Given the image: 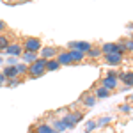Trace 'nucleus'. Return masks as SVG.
<instances>
[{
	"instance_id": "obj_1",
	"label": "nucleus",
	"mask_w": 133,
	"mask_h": 133,
	"mask_svg": "<svg viewBox=\"0 0 133 133\" xmlns=\"http://www.w3.org/2000/svg\"><path fill=\"white\" fill-rule=\"evenodd\" d=\"M44 66H46V61L44 59H37L36 62H32L30 66H29V69H27V75L30 76V78H39L44 75Z\"/></svg>"
},
{
	"instance_id": "obj_32",
	"label": "nucleus",
	"mask_w": 133,
	"mask_h": 133,
	"mask_svg": "<svg viewBox=\"0 0 133 133\" xmlns=\"http://www.w3.org/2000/svg\"><path fill=\"white\" fill-rule=\"evenodd\" d=\"M0 64H4V59H2V57H0Z\"/></svg>"
},
{
	"instance_id": "obj_17",
	"label": "nucleus",
	"mask_w": 133,
	"mask_h": 133,
	"mask_svg": "<svg viewBox=\"0 0 133 133\" xmlns=\"http://www.w3.org/2000/svg\"><path fill=\"white\" fill-rule=\"evenodd\" d=\"M2 73H4V76H5L7 80L18 78V73H16V68H14V66H5V68L2 69Z\"/></svg>"
},
{
	"instance_id": "obj_33",
	"label": "nucleus",
	"mask_w": 133,
	"mask_h": 133,
	"mask_svg": "<svg viewBox=\"0 0 133 133\" xmlns=\"http://www.w3.org/2000/svg\"><path fill=\"white\" fill-rule=\"evenodd\" d=\"M29 133H34V131H29Z\"/></svg>"
},
{
	"instance_id": "obj_7",
	"label": "nucleus",
	"mask_w": 133,
	"mask_h": 133,
	"mask_svg": "<svg viewBox=\"0 0 133 133\" xmlns=\"http://www.w3.org/2000/svg\"><path fill=\"white\" fill-rule=\"evenodd\" d=\"M105 59V62L108 64V66H119V64H123L124 61V53H112V55H105L103 57Z\"/></svg>"
},
{
	"instance_id": "obj_28",
	"label": "nucleus",
	"mask_w": 133,
	"mask_h": 133,
	"mask_svg": "<svg viewBox=\"0 0 133 133\" xmlns=\"http://www.w3.org/2000/svg\"><path fill=\"white\" fill-rule=\"evenodd\" d=\"M16 64H18V59L16 57H9L7 59V66H16Z\"/></svg>"
},
{
	"instance_id": "obj_20",
	"label": "nucleus",
	"mask_w": 133,
	"mask_h": 133,
	"mask_svg": "<svg viewBox=\"0 0 133 133\" xmlns=\"http://www.w3.org/2000/svg\"><path fill=\"white\" fill-rule=\"evenodd\" d=\"M61 66H59V62L55 61V59H50V61H46V66H44V71L46 73H51V71H57Z\"/></svg>"
},
{
	"instance_id": "obj_4",
	"label": "nucleus",
	"mask_w": 133,
	"mask_h": 133,
	"mask_svg": "<svg viewBox=\"0 0 133 133\" xmlns=\"http://www.w3.org/2000/svg\"><path fill=\"white\" fill-rule=\"evenodd\" d=\"M91 48H92V43H89V41H71L68 44V51L76 50V51H82L83 55L91 50Z\"/></svg>"
},
{
	"instance_id": "obj_10",
	"label": "nucleus",
	"mask_w": 133,
	"mask_h": 133,
	"mask_svg": "<svg viewBox=\"0 0 133 133\" xmlns=\"http://www.w3.org/2000/svg\"><path fill=\"white\" fill-rule=\"evenodd\" d=\"M41 57L39 59H44V61H50V59H55L57 57V48L55 46H41Z\"/></svg>"
},
{
	"instance_id": "obj_8",
	"label": "nucleus",
	"mask_w": 133,
	"mask_h": 133,
	"mask_svg": "<svg viewBox=\"0 0 133 133\" xmlns=\"http://www.w3.org/2000/svg\"><path fill=\"white\" fill-rule=\"evenodd\" d=\"M55 61L59 62V66H71V57H69V51L68 50H59L57 51V57Z\"/></svg>"
},
{
	"instance_id": "obj_22",
	"label": "nucleus",
	"mask_w": 133,
	"mask_h": 133,
	"mask_svg": "<svg viewBox=\"0 0 133 133\" xmlns=\"http://www.w3.org/2000/svg\"><path fill=\"white\" fill-rule=\"evenodd\" d=\"M14 68H16V73H18V76H21V75H27V69H29V66H27V64H23V62H18Z\"/></svg>"
},
{
	"instance_id": "obj_5",
	"label": "nucleus",
	"mask_w": 133,
	"mask_h": 133,
	"mask_svg": "<svg viewBox=\"0 0 133 133\" xmlns=\"http://www.w3.org/2000/svg\"><path fill=\"white\" fill-rule=\"evenodd\" d=\"M99 50H101L103 57L105 55H112V53H123L117 43H103L101 46H99Z\"/></svg>"
},
{
	"instance_id": "obj_25",
	"label": "nucleus",
	"mask_w": 133,
	"mask_h": 133,
	"mask_svg": "<svg viewBox=\"0 0 133 133\" xmlns=\"http://www.w3.org/2000/svg\"><path fill=\"white\" fill-rule=\"evenodd\" d=\"M108 123H112V117H110V115H105V117H99V119L96 121V126L101 128V126H105V124H108Z\"/></svg>"
},
{
	"instance_id": "obj_14",
	"label": "nucleus",
	"mask_w": 133,
	"mask_h": 133,
	"mask_svg": "<svg viewBox=\"0 0 133 133\" xmlns=\"http://www.w3.org/2000/svg\"><path fill=\"white\" fill-rule=\"evenodd\" d=\"M96 101H98V99L94 98V94H89V92H87V94H83L82 98H80V103H82L83 107H87V108L94 107V105H96Z\"/></svg>"
},
{
	"instance_id": "obj_9",
	"label": "nucleus",
	"mask_w": 133,
	"mask_h": 133,
	"mask_svg": "<svg viewBox=\"0 0 133 133\" xmlns=\"http://www.w3.org/2000/svg\"><path fill=\"white\" fill-rule=\"evenodd\" d=\"M117 85H119V80H117V78H110V76H103L101 82H99V87H103V89H107V91H110V92H112Z\"/></svg>"
},
{
	"instance_id": "obj_12",
	"label": "nucleus",
	"mask_w": 133,
	"mask_h": 133,
	"mask_svg": "<svg viewBox=\"0 0 133 133\" xmlns=\"http://www.w3.org/2000/svg\"><path fill=\"white\" fill-rule=\"evenodd\" d=\"M20 59H21V62H23V64L30 66L32 62H36L37 59H39V55H37V53H32V51H23V53L20 55Z\"/></svg>"
},
{
	"instance_id": "obj_11",
	"label": "nucleus",
	"mask_w": 133,
	"mask_h": 133,
	"mask_svg": "<svg viewBox=\"0 0 133 133\" xmlns=\"http://www.w3.org/2000/svg\"><path fill=\"white\" fill-rule=\"evenodd\" d=\"M4 51H5V53H9L11 57H16V59H18L21 53H23V48H21L20 43H11V44H9V46H7Z\"/></svg>"
},
{
	"instance_id": "obj_6",
	"label": "nucleus",
	"mask_w": 133,
	"mask_h": 133,
	"mask_svg": "<svg viewBox=\"0 0 133 133\" xmlns=\"http://www.w3.org/2000/svg\"><path fill=\"white\" fill-rule=\"evenodd\" d=\"M117 80H121L126 89H131V85H133V71L131 69H128V71H119Z\"/></svg>"
},
{
	"instance_id": "obj_24",
	"label": "nucleus",
	"mask_w": 133,
	"mask_h": 133,
	"mask_svg": "<svg viewBox=\"0 0 133 133\" xmlns=\"http://www.w3.org/2000/svg\"><path fill=\"white\" fill-rule=\"evenodd\" d=\"M9 44H11L9 37H7L5 34H0V50H5V48H7Z\"/></svg>"
},
{
	"instance_id": "obj_21",
	"label": "nucleus",
	"mask_w": 133,
	"mask_h": 133,
	"mask_svg": "<svg viewBox=\"0 0 133 133\" xmlns=\"http://www.w3.org/2000/svg\"><path fill=\"white\" fill-rule=\"evenodd\" d=\"M51 130H53L55 133H61V131H66V126L62 124L61 119H55V121H53V124H51Z\"/></svg>"
},
{
	"instance_id": "obj_3",
	"label": "nucleus",
	"mask_w": 133,
	"mask_h": 133,
	"mask_svg": "<svg viewBox=\"0 0 133 133\" xmlns=\"http://www.w3.org/2000/svg\"><path fill=\"white\" fill-rule=\"evenodd\" d=\"M41 39L39 37H25L23 39V43H21V48H23V51H32V53H37V51L41 50Z\"/></svg>"
},
{
	"instance_id": "obj_2",
	"label": "nucleus",
	"mask_w": 133,
	"mask_h": 133,
	"mask_svg": "<svg viewBox=\"0 0 133 133\" xmlns=\"http://www.w3.org/2000/svg\"><path fill=\"white\" fill-rule=\"evenodd\" d=\"M82 119H83L82 112H69V114H66V115H62L61 121H62V124L66 126V130H73Z\"/></svg>"
},
{
	"instance_id": "obj_30",
	"label": "nucleus",
	"mask_w": 133,
	"mask_h": 133,
	"mask_svg": "<svg viewBox=\"0 0 133 133\" xmlns=\"http://www.w3.org/2000/svg\"><path fill=\"white\" fill-rule=\"evenodd\" d=\"M5 83H7V78L4 76V73L0 71V87H2V85H5Z\"/></svg>"
},
{
	"instance_id": "obj_29",
	"label": "nucleus",
	"mask_w": 133,
	"mask_h": 133,
	"mask_svg": "<svg viewBox=\"0 0 133 133\" xmlns=\"http://www.w3.org/2000/svg\"><path fill=\"white\" fill-rule=\"evenodd\" d=\"M107 76H110V78H117V76H119V71H115V69H110V71L107 73Z\"/></svg>"
},
{
	"instance_id": "obj_31",
	"label": "nucleus",
	"mask_w": 133,
	"mask_h": 133,
	"mask_svg": "<svg viewBox=\"0 0 133 133\" xmlns=\"http://www.w3.org/2000/svg\"><path fill=\"white\" fill-rule=\"evenodd\" d=\"M7 29V25H5V21H2L0 20V34H4V30Z\"/></svg>"
},
{
	"instance_id": "obj_16",
	"label": "nucleus",
	"mask_w": 133,
	"mask_h": 133,
	"mask_svg": "<svg viewBox=\"0 0 133 133\" xmlns=\"http://www.w3.org/2000/svg\"><path fill=\"white\" fill-rule=\"evenodd\" d=\"M119 44V48H121V51H128V53H131V50H133V41L128 37V39H121V41L117 43Z\"/></svg>"
},
{
	"instance_id": "obj_27",
	"label": "nucleus",
	"mask_w": 133,
	"mask_h": 133,
	"mask_svg": "<svg viewBox=\"0 0 133 133\" xmlns=\"http://www.w3.org/2000/svg\"><path fill=\"white\" fill-rule=\"evenodd\" d=\"M21 80L20 78H12V80H7V87H16V85H20Z\"/></svg>"
},
{
	"instance_id": "obj_23",
	"label": "nucleus",
	"mask_w": 133,
	"mask_h": 133,
	"mask_svg": "<svg viewBox=\"0 0 133 133\" xmlns=\"http://www.w3.org/2000/svg\"><path fill=\"white\" fill-rule=\"evenodd\" d=\"M96 128H98V126H96V119H91V121L85 123V128H83V130H85V133H92Z\"/></svg>"
},
{
	"instance_id": "obj_26",
	"label": "nucleus",
	"mask_w": 133,
	"mask_h": 133,
	"mask_svg": "<svg viewBox=\"0 0 133 133\" xmlns=\"http://www.w3.org/2000/svg\"><path fill=\"white\" fill-rule=\"evenodd\" d=\"M119 110L123 114H126V115H130V114H131V105H130V103H123V105L119 107Z\"/></svg>"
},
{
	"instance_id": "obj_15",
	"label": "nucleus",
	"mask_w": 133,
	"mask_h": 133,
	"mask_svg": "<svg viewBox=\"0 0 133 133\" xmlns=\"http://www.w3.org/2000/svg\"><path fill=\"white\" fill-rule=\"evenodd\" d=\"M85 57H87V59H91V61H96V59L103 57V55H101V50H99V46L92 44V48L87 51V53H85Z\"/></svg>"
},
{
	"instance_id": "obj_13",
	"label": "nucleus",
	"mask_w": 133,
	"mask_h": 133,
	"mask_svg": "<svg viewBox=\"0 0 133 133\" xmlns=\"http://www.w3.org/2000/svg\"><path fill=\"white\" fill-rule=\"evenodd\" d=\"M30 131H34V133H55L53 130H51V126L46 124V123H39L37 126H32Z\"/></svg>"
},
{
	"instance_id": "obj_19",
	"label": "nucleus",
	"mask_w": 133,
	"mask_h": 133,
	"mask_svg": "<svg viewBox=\"0 0 133 133\" xmlns=\"http://www.w3.org/2000/svg\"><path fill=\"white\" fill-rule=\"evenodd\" d=\"M92 94H94L96 99H103V98H108V96H110V91H107V89H103V87H96V91L92 92Z\"/></svg>"
},
{
	"instance_id": "obj_18",
	"label": "nucleus",
	"mask_w": 133,
	"mask_h": 133,
	"mask_svg": "<svg viewBox=\"0 0 133 133\" xmlns=\"http://www.w3.org/2000/svg\"><path fill=\"white\" fill-rule=\"evenodd\" d=\"M69 57H71V62L73 64H80V62L85 61V55L82 51H76V50H71L69 51Z\"/></svg>"
}]
</instances>
